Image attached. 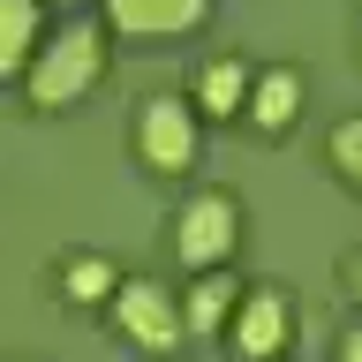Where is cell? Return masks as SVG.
Here are the masks:
<instances>
[{"label":"cell","instance_id":"obj_1","mask_svg":"<svg viewBox=\"0 0 362 362\" xmlns=\"http://www.w3.org/2000/svg\"><path fill=\"white\" fill-rule=\"evenodd\" d=\"M98 76H106V23L76 16V23H61V30H45L38 61L23 76V98L38 113H61V106H76Z\"/></svg>","mask_w":362,"mask_h":362},{"label":"cell","instance_id":"obj_2","mask_svg":"<svg viewBox=\"0 0 362 362\" xmlns=\"http://www.w3.org/2000/svg\"><path fill=\"white\" fill-rule=\"evenodd\" d=\"M113 332L129 339V347H144V355H174L181 332H189V317H181V294L166 287V279H151V272H136V279H121L106 302Z\"/></svg>","mask_w":362,"mask_h":362},{"label":"cell","instance_id":"obj_3","mask_svg":"<svg viewBox=\"0 0 362 362\" xmlns=\"http://www.w3.org/2000/svg\"><path fill=\"white\" fill-rule=\"evenodd\" d=\"M242 242V204L226 197V189H197V197L174 211V257L189 272H219Z\"/></svg>","mask_w":362,"mask_h":362},{"label":"cell","instance_id":"obj_4","mask_svg":"<svg viewBox=\"0 0 362 362\" xmlns=\"http://www.w3.org/2000/svg\"><path fill=\"white\" fill-rule=\"evenodd\" d=\"M136 158L151 174H189L197 166V106L174 90H151L136 106Z\"/></svg>","mask_w":362,"mask_h":362},{"label":"cell","instance_id":"obj_5","mask_svg":"<svg viewBox=\"0 0 362 362\" xmlns=\"http://www.w3.org/2000/svg\"><path fill=\"white\" fill-rule=\"evenodd\" d=\"M287 332H294V302L279 287H249L242 310H234V325H226V347L242 362H279L287 355Z\"/></svg>","mask_w":362,"mask_h":362},{"label":"cell","instance_id":"obj_6","mask_svg":"<svg viewBox=\"0 0 362 362\" xmlns=\"http://www.w3.org/2000/svg\"><path fill=\"white\" fill-rule=\"evenodd\" d=\"M211 16V0H106V30L121 38H181Z\"/></svg>","mask_w":362,"mask_h":362},{"label":"cell","instance_id":"obj_7","mask_svg":"<svg viewBox=\"0 0 362 362\" xmlns=\"http://www.w3.org/2000/svg\"><path fill=\"white\" fill-rule=\"evenodd\" d=\"M294 113H302V76H294V68H264V76L249 83L242 121H249L257 136H287V129H294Z\"/></svg>","mask_w":362,"mask_h":362},{"label":"cell","instance_id":"obj_8","mask_svg":"<svg viewBox=\"0 0 362 362\" xmlns=\"http://www.w3.org/2000/svg\"><path fill=\"white\" fill-rule=\"evenodd\" d=\"M242 279H234V272H197V279H189V294H181V317H189V332H226V325H234V310H242Z\"/></svg>","mask_w":362,"mask_h":362},{"label":"cell","instance_id":"obj_9","mask_svg":"<svg viewBox=\"0 0 362 362\" xmlns=\"http://www.w3.org/2000/svg\"><path fill=\"white\" fill-rule=\"evenodd\" d=\"M45 45V23H38V0H0V83H23L30 61Z\"/></svg>","mask_w":362,"mask_h":362},{"label":"cell","instance_id":"obj_10","mask_svg":"<svg viewBox=\"0 0 362 362\" xmlns=\"http://www.w3.org/2000/svg\"><path fill=\"white\" fill-rule=\"evenodd\" d=\"M249 76L234 53H219V61H204V76H197V113H211V121H234V113L249 106Z\"/></svg>","mask_w":362,"mask_h":362},{"label":"cell","instance_id":"obj_11","mask_svg":"<svg viewBox=\"0 0 362 362\" xmlns=\"http://www.w3.org/2000/svg\"><path fill=\"white\" fill-rule=\"evenodd\" d=\"M113 287H121V272H113L106 257H68L61 264V294L68 302H113Z\"/></svg>","mask_w":362,"mask_h":362},{"label":"cell","instance_id":"obj_12","mask_svg":"<svg viewBox=\"0 0 362 362\" xmlns=\"http://www.w3.org/2000/svg\"><path fill=\"white\" fill-rule=\"evenodd\" d=\"M325 151H332V166H339V174H347V181L362 189V113H355V121H339Z\"/></svg>","mask_w":362,"mask_h":362},{"label":"cell","instance_id":"obj_13","mask_svg":"<svg viewBox=\"0 0 362 362\" xmlns=\"http://www.w3.org/2000/svg\"><path fill=\"white\" fill-rule=\"evenodd\" d=\"M339 362H362V325H347V332H339Z\"/></svg>","mask_w":362,"mask_h":362},{"label":"cell","instance_id":"obj_14","mask_svg":"<svg viewBox=\"0 0 362 362\" xmlns=\"http://www.w3.org/2000/svg\"><path fill=\"white\" fill-rule=\"evenodd\" d=\"M339 279H347V294H355V302H362V249H355V257H347V264H339Z\"/></svg>","mask_w":362,"mask_h":362}]
</instances>
